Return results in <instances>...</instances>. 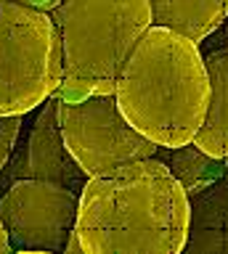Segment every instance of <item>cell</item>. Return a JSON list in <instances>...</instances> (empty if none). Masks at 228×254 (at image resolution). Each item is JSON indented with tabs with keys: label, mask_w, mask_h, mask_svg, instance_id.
<instances>
[{
	"label": "cell",
	"mask_w": 228,
	"mask_h": 254,
	"mask_svg": "<svg viewBox=\"0 0 228 254\" xmlns=\"http://www.w3.org/2000/svg\"><path fill=\"white\" fill-rule=\"evenodd\" d=\"M75 233L82 254H180L188 233V196L162 159H133L88 178Z\"/></svg>",
	"instance_id": "6da1fadb"
},
{
	"label": "cell",
	"mask_w": 228,
	"mask_h": 254,
	"mask_svg": "<svg viewBox=\"0 0 228 254\" xmlns=\"http://www.w3.org/2000/svg\"><path fill=\"white\" fill-rule=\"evenodd\" d=\"M114 95L125 119L156 146L191 143L210 101L199 45L178 32L149 27L117 74Z\"/></svg>",
	"instance_id": "7a4b0ae2"
},
{
	"label": "cell",
	"mask_w": 228,
	"mask_h": 254,
	"mask_svg": "<svg viewBox=\"0 0 228 254\" xmlns=\"http://www.w3.org/2000/svg\"><path fill=\"white\" fill-rule=\"evenodd\" d=\"M48 13L64 48L61 101L114 93L122 64L152 27L149 0H61Z\"/></svg>",
	"instance_id": "3957f363"
},
{
	"label": "cell",
	"mask_w": 228,
	"mask_h": 254,
	"mask_svg": "<svg viewBox=\"0 0 228 254\" xmlns=\"http://www.w3.org/2000/svg\"><path fill=\"white\" fill-rule=\"evenodd\" d=\"M56 35L48 11L0 0V117L27 114L61 87L53 69Z\"/></svg>",
	"instance_id": "277c9868"
},
{
	"label": "cell",
	"mask_w": 228,
	"mask_h": 254,
	"mask_svg": "<svg viewBox=\"0 0 228 254\" xmlns=\"http://www.w3.org/2000/svg\"><path fill=\"white\" fill-rule=\"evenodd\" d=\"M59 125L67 148L88 178L106 175L133 159L156 156L159 148L125 119L114 93L80 101L59 98Z\"/></svg>",
	"instance_id": "5b68a950"
},
{
	"label": "cell",
	"mask_w": 228,
	"mask_h": 254,
	"mask_svg": "<svg viewBox=\"0 0 228 254\" xmlns=\"http://www.w3.org/2000/svg\"><path fill=\"white\" fill-rule=\"evenodd\" d=\"M80 193L51 180H13L0 198V222L11 252H67Z\"/></svg>",
	"instance_id": "8992f818"
},
{
	"label": "cell",
	"mask_w": 228,
	"mask_h": 254,
	"mask_svg": "<svg viewBox=\"0 0 228 254\" xmlns=\"http://www.w3.org/2000/svg\"><path fill=\"white\" fill-rule=\"evenodd\" d=\"M11 180H51L61 186L80 190L88 183V175L77 164L59 125V95L53 93L45 98V106L37 114L24 146L8 167Z\"/></svg>",
	"instance_id": "52a82bcc"
},
{
	"label": "cell",
	"mask_w": 228,
	"mask_h": 254,
	"mask_svg": "<svg viewBox=\"0 0 228 254\" xmlns=\"http://www.w3.org/2000/svg\"><path fill=\"white\" fill-rule=\"evenodd\" d=\"M183 254H228V164L218 180L188 196Z\"/></svg>",
	"instance_id": "ba28073f"
},
{
	"label": "cell",
	"mask_w": 228,
	"mask_h": 254,
	"mask_svg": "<svg viewBox=\"0 0 228 254\" xmlns=\"http://www.w3.org/2000/svg\"><path fill=\"white\" fill-rule=\"evenodd\" d=\"M204 69L210 79V101L191 143L210 156H228V48L212 51L204 59Z\"/></svg>",
	"instance_id": "9c48e42d"
},
{
	"label": "cell",
	"mask_w": 228,
	"mask_h": 254,
	"mask_svg": "<svg viewBox=\"0 0 228 254\" xmlns=\"http://www.w3.org/2000/svg\"><path fill=\"white\" fill-rule=\"evenodd\" d=\"M152 27L178 32L194 43L212 35L228 16V0H149Z\"/></svg>",
	"instance_id": "30bf717a"
},
{
	"label": "cell",
	"mask_w": 228,
	"mask_h": 254,
	"mask_svg": "<svg viewBox=\"0 0 228 254\" xmlns=\"http://www.w3.org/2000/svg\"><path fill=\"white\" fill-rule=\"evenodd\" d=\"M159 148H156V159H162L170 167V172L183 186L186 196H194L202 188H207L212 180H218L223 175L228 164V156H210L194 143H183V146L164 148V151Z\"/></svg>",
	"instance_id": "8fae6325"
},
{
	"label": "cell",
	"mask_w": 228,
	"mask_h": 254,
	"mask_svg": "<svg viewBox=\"0 0 228 254\" xmlns=\"http://www.w3.org/2000/svg\"><path fill=\"white\" fill-rule=\"evenodd\" d=\"M21 117L24 114L0 117V172L5 170V164H8V159L13 154V146H16V138L21 132Z\"/></svg>",
	"instance_id": "7c38bea8"
},
{
	"label": "cell",
	"mask_w": 228,
	"mask_h": 254,
	"mask_svg": "<svg viewBox=\"0 0 228 254\" xmlns=\"http://www.w3.org/2000/svg\"><path fill=\"white\" fill-rule=\"evenodd\" d=\"M16 3H24V5H32V8H40V11H53L61 0H16Z\"/></svg>",
	"instance_id": "4fadbf2b"
},
{
	"label": "cell",
	"mask_w": 228,
	"mask_h": 254,
	"mask_svg": "<svg viewBox=\"0 0 228 254\" xmlns=\"http://www.w3.org/2000/svg\"><path fill=\"white\" fill-rule=\"evenodd\" d=\"M3 252H11V241H8V233H5L3 222H0V254Z\"/></svg>",
	"instance_id": "5bb4252c"
}]
</instances>
